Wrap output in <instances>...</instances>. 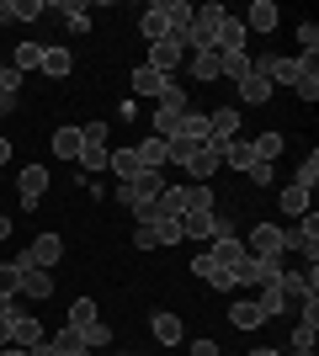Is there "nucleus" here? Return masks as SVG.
<instances>
[{
  "mask_svg": "<svg viewBox=\"0 0 319 356\" xmlns=\"http://www.w3.org/2000/svg\"><path fill=\"white\" fill-rule=\"evenodd\" d=\"M282 255H304L309 266H319V213L314 208L293 223V229H282Z\"/></svg>",
  "mask_w": 319,
  "mask_h": 356,
  "instance_id": "f257e3e1",
  "label": "nucleus"
},
{
  "mask_svg": "<svg viewBox=\"0 0 319 356\" xmlns=\"http://www.w3.org/2000/svg\"><path fill=\"white\" fill-rule=\"evenodd\" d=\"M218 22H224V6H192V22H186V54H213Z\"/></svg>",
  "mask_w": 319,
  "mask_h": 356,
  "instance_id": "f03ea898",
  "label": "nucleus"
},
{
  "mask_svg": "<svg viewBox=\"0 0 319 356\" xmlns=\"http://www.w3.org/2000/svg\"><path fill=\"white\" fill-rule=\"evenodd\" d=\"M245 255L261 261V266H282V229H277V223H256V229L245 234Z\"/></svg>",
  "mask_w": 319,
  "mask_h": 356,
  "instance_id": "7ed1b4c3",
  "label": "nucleus"
},
{
  "mask_svg": "<svg viewBox=\"0 0 319 356\" xmlns=\"http://www.w3.org/2000/svg\"><path fill=\"white\" fill-rule=\"evenodd\" d=\"M165 186H170V181L160 176V170H138L133 181H117V202H122V208H144V202H154Z\"/></svg>",
  "mask_w": 319,
  "mask_h": 356,
  "instance_id": "20e7f679",
  "label": "nucleus"
},
{
  "mask_svg": "<svg viewBox=\"0 0 319 356\" xmlns=\"http://www.w3.org/2000/svg\"><path fill=\"white\" fill-rule=\"evenodd\" d=\"M16 192H22V213H32L48 192V165H27V170L16 176Z\"/></svg>",
  "mask_w": 319,
  "mask_h": 356,
  "instance_id": "39448f33",
  "label": "nucleus"
},
{
  "mask_svg": "<svg viewBox=\"0 0 319 356\" xmlns=\"http://www.w3.org/2000/svg\"><path fill=\"white\" fill-rule=\"evenodd\" d=\"M245 38H250V32H245V22L224 11V22H218V38H213V54H218V59H229V54H245Z\"/></svg>",
  "mask_w": 319,
  "mask_h": 356,
  "instance_id": "423d86ee",
  "label": "nucleus"
},
{
  "mask_svg": "<svg viewBox=\"0 0 319 356\" xmlns=\"http://www.w3.org/2000/svg\"><path fill=\"white\" fill-rule=\"evenodd\" d=\"M144 64H149V70H160V74H176V70L186 64V48L170 43V38H160V43H149V59H144Z\"/></svg>",
  "mask_w": 319,
  "mask_h": 356,
  "instance_id": "0eeeda50",
  "label": "nucleus"
},
{
  "mask_svg": "<svg viewBox=\"0 0 319 356\" xmlns=\"http://www.w3.org/2000/svg\"><path fill=\"white\" fill-rule=\"evenodd\" d=\"M48 335H43V319H38V314H16L11 319V346H22V351H32V346H43Z\"/></svg>",
  "mask_w": 319,
  "mask_h": 356,
  "instance_id": "6e6552de",
  "label": "nucleus"
},
{
  "mask_svg": "<svg viewBox=\"0 0 319 356\" xmlns=\"http://www.w3.org/2000/svg\"><path fill=\"white\" fill-rule=\"evenodd\" d=\"M208 255H213L224 271H234V266L245 261V239H240V234H213V239H208Z\"/></svg>",
  "mask_w": 319,
  "mask_h": 356,
  "instance_id": "1a4fd4ad",
  "label": "nucleus"
},
{
  "mask_svg": "<svg viewBox=\"0 0 319 356\" xmlns=\"http://www.w3.org/2000/svg\"><path fill=\"white\" fill-rule=\"evenodd\" d=\"M192 181H213L218 176V144H197L192 154H186V165H181Z\"/></svg>",
  "mask_w": 319,
  "mask_h": 356,
  "instance_id": "9d476101",
  "label": "nucleus"
},
{
  "mask_svg": "<svg viewBox=\"0 0 319 356\" xmlns=\"http://www.w3.org/2000/svg\"><path fill=\"white\" fill-rule=\"evenodd\" d=\"M43 16H59L69 32H85V27H91V6H85V0H59V6H43Z\"/></svg>",
  "mask_w": 319,
  "mask_h": 356,
  "instance_id": "9b49d317",
  "label": "nucleus"
},
{
  "mask_svg": "<svg viewBox=\"0 0 319 356\" xmlns=\"http://www.w3.org/2000/svg\"><path fill=\"white\" fill-rule=\"evenodd\" d=\"M229 138H240V112L234 106L208 112V144H229Z\"/></svg>",
  "mask_w": 319,
  "mask_h": 356,
  "instance_id": "f8f14e48",
  "label": "nucleus"
},
{
  "mask_svg": "<svg viewBox=\"0 0 319 356\" xmlns=\"http://www.w3.org/2000/svg\"><path fill=\"white\" fill-rule=\"evenodd\" d=\"M27 255H32V266L54 271V266L64 261V239H59V234H38V239L27 245Z\"/></svg>",
  "mask_w": 319,
  "mask_h": 356,
  "instance_id": "ddd939ff",
  "label": "nucleus"
},
{
  "mask_svg": "<svg viewBox=\"0 0 319 356\" xmlns=\"http://www.w3.org/2000/svg\"><path fill=\"white\" fill-rule=\"evenodd\" d=\"M218 165H229V170H250L256 165V149H250V138H229V144H218Z\"/></svg>",
  "mask_w": 319,
  "mask_h": 356,
  "instance_id": "4468645a",
  "label": "nucleus"
},
{
  "mask_svg": "<svg viewBox=\"0 0 319 356\" xmlns=\"http://www.w3.org/2000/svg\"><path fill=\"white\" fill-rule=\"evenodd\" d=\"M192 271H197V277H202L208 287H218V293H234V271H224V266H218V261H213L208 250H202L197 261H192Z\"/></svg>",
  "mask_w": 319,
  "mask_h": 356,
  "instance_id": "2eb2a0df",
  "label": "nucleus"
},
{
  "mask_svg": "<svg viewBox=\"0 0 319 356\" xmlns=\"http://www.w3.org/2000/svg\"><path fill=\"white\" fill-rule=\"evenodd\" d=\"M229 325H234V330H261V325H266V314H261L256 298H234V303H229Z\"/></svg>",
  "mask_w": 319,
  "mask_h": 356,
  "instance_id": "dca6fc26",
  "label": "nucleus"
},
{
  "mask_svg": "<svg viewBox=\"0 0 319 356\" xmlns=\"http://www.w3.org/2000/svg\"><path fill=\"white\" fill-rule=\"evenodd\" d=\"M272 96H277V90H272V80H266V74H256V70H250V74L240 80V102H250V106H266Z\"/></svg>",
  "mask_w": 319,
  "mask_h": 356,
  "instance_id": "f3484780",
  "label": "nucleus"
},
{
  "mask_svg": "<svg viewBox=\"0 0 319 356\" xmlns=\"http://www.w3.org/2000/svg\"><path fill=\"white\" fill-rule=\"evenodd\" d=\"M277 16H282V11H277L272 0H256V6H250L240 22H245V32H272V27H277Z\"/></svg>",
  "mask_w": 319,
  "mask_h": 356,
  "instance_id": "a211bd4d",
  "label": "nucleus"
},
{
  "mask_svg": "<svg viewBox=\"0 0 319 356\" xmlns=\"http://www.w3.org/2000/svg\"><path fill=\"white\" fill-rule=\"evenodd\" d=\"M149 335L160 346H181V314H154V319H149Z\"/></svg>",
  "mask_w": 319,
  "mask_h": 356,
  "instance_id": "6ab92c4d",
  "label": "nucleus"
},
{
  "mask_svg": "<svg viewBox=\"0 0 319 356\" xmlns=\"http://www.w3.org/2000/svg\"><path fill=\"white\" fill-rule=\"evenodd\" d=\"M106 170L117 181H133L138 170H144V165H138V149H112V154H106Z\"/></svg>",
  "mask_w": 319,
  "mask_h": 356,
  "instance_id": "aec40b11",
  "label": "nucleus"
},
{
  "mask_svg": "<svg viewBox=\"0 0 319 356\" xmlns=\"http://www.w3.org/2000/svg\"><path fill=\"white\" fill-rule=\"evenodd\" d=\"M165 80H170V74L149 70V64H138V70H133V96H154V102H160V90H165Z\"/></svg>",
  "mask_w": 319,
  "mask_h": 356,
  "instance_id": "412c9836",
  "label": "nucleus"
},
{
  "mask_svg": "<svg viewBox=\"0 0 319 356\" xmlns=\"http://www.w3.org/2000/svg\"><path fill=\"white\" fill-rule=\"evenodd\" d=\"M176 197H181V208H186V213L213 208V186H208V181H186V186H176Z\"/></svg>",
  "mask_w": 319,
  "mask_h": 356,
  "instance_id": "4be33fe9",
  "label": "nucleus"
},
{
  "mask_svg": "<svg viewBox=\"0 0 319 356\" xmlns=\"http://www.w3.org/2000/svg\"><path fill=\"white\" fill-rule=\"evenodd\" d=\"M277 208H282V218H304L309 213V192L304 186H282V192H277Z\"/></svg>",
  "mask_w": 319,
  "mask_h": 356,
  "instance_id": "5701e85b",
  "label": "nucleus"
},
{
  "mask_svg": "<svg viewBox=\"0 0 319 356\" xmlns=\"http://www.w3.org/2000/svg\"><path fill=\"white\" fill-rule=\"evenodd\" d=\"M11 70H16V74L43 70V43H16V48H11Z\"/></svg>",
  "mask_w": 319,
  "mask_h": 356,
  "instance_id": "b1692460",
  "label": "nucleus"
},
{
  "mask_svg": "<svg viewBox=\"0 0 319 356\" xmlns=\"http://www.w3.org/2000/svg\"><path fill=\"white\" fill-rule=\"evenodd\" d=\"M106 154H112V149H106V144H80V176H101V170H106Z\"/></svg>",
  "mask_w": 319,
  "mask_h": 356,
  "instance_id": "393cba45",
  "label": "nucleus"
},
{
  "mask_svg": "<svg viewBox=\"0 0 319 356\" xmlns=\"http://www.w3.org/2000/svg\"><path fill=\"white\" fill-rule=\"evenodd\" d=\"M138 149V165H144V170H160V165H170V154H165V138H144V144H133Z\"/></svg>",
  "mask_w": 319,
  "mask_h": 356,
  "instance_id": "a878e982",
  "label": "nucleus"
},
{
  "mask_svg": "<svg viewBox=\"0 0 319 356\" xmlns=\"http://www.w3.org/2000/svg\"><path fill=\"white\" fill-rule=\"evenodd\" d=\"M186 74L202 80V86H213L218 80V54H186Z\"/></svg>",
  "mask_w": 319,
  "mask_h": 356,
  "instance_id": "bb28decb",
  "label": "nucleus"
},
{
  "mask_svg": "<svg viewBox=\"0 0 319 356\" xmlns=\"http://www.w3.org/2000/svg\"><path fill=\"white\" fill-rule=\"evenodd\" d=\"M293 96H298V102H319V70H314V59H304L298 80H293Z\"/></svg>",
  "mask_w": 319,
  "mask_h": 356,
  "instance_id": "cd10ccee",
  "label": "nucleus"
},
{
  "mask_svg": "<svg viewBox=\"0 0 319 356\" xmlns=\"http://www.w3.org/2000/svg\"><path fill=\"white\" fill-rule=\"evenodd\" d=\"M69 70H75V54H69V48H43V74L64 80Z\"/></svg>",
  "mask_w": 319,
  "mask_h": 356,
  "instance_id": "c85d7f7f",
  "label": "nucleus"
},
{
  "mask_svg": "<svg viewBox=\"0 0 319 356\" xmlns=\"http://www.w3.org/2000/svg\"><path fill=\"white\" fill-rule=\"evenodd\" d=\"M48 346H54V356H80V351H85V341H80V330H75V325L54 330V341H48Z\"/></svg>",
  "mask_w": 319,
  "mask_h": 356,
  "instance_id": "c756f323",
  "label": "nucleus"
},
{
  "mask_svg": "<svg viewBox=\"0 0 319 356\" xmlns=\"http://www.w3.org/2000/svg\"><path fill=\"white\" fill-rule=\"evenodd\" d=\"M314 341H319V314H298V325H293V346L314 351Z\"/></svg>",
  "mask_w": 319,
  "mask_h": 356,
  "instance_id": "7c9ffc66",
  "label": "nucleus"
},
{
  "mask_svg": "<svg viewBox=\"0 0 319 356\" xmlns=\"http://www.w3.org/2000/svg\"><path fill=\"white\" fill-rule=\"evenodd\" d=\"M54 154L59 160H80V128H54Z\"/></svg>",
  "mask_w": 319,
  "mask_h": 356,
  "instance_id": "2f4dec72",
  "label": "nucleus"
},
{
  "mask_svg": "<svg viewBox=\"0 0 319 356\" xmlns=\"http://www.w3.org/2000/svg\"><path fill=\"white\" fill-rule=\"evenodd\" d=\"M80 341H85V351H106V346H112V325H106V319H91V325L80 330Z\"/></svg>",
  "mask_w": 319,
  "mask_h": 356,
  "instance_id": "473e14b6",
  "label": "nucleus"
},
{
  "mask_svg": "<svg viewBox=\"0 0 319 356\" xmlns=\"http://www.w3.org/2000/svg\"><path fill=\"white\" fill-rule=\"evenodd\" d=\"M282 144H288V138H282V134H261V138H250V149H256V160H266V165H277V154H282Z\"/></svg>",
  "mask_w": 319,
  "mask_h": 356,
  "instance_id": "72a5a7b5",
  "label": "nucleus"
},
{
  "mask_svg": "<svg viewBox=\"0 0 319 356\" xmlns=\"http://www.w3.org/2000/svg\"><path fill=\"white\" fill-rule=\"evenodd\" d=\"M16 90H22V74L6 64V70H0V112H11V106H16Z\"/></svg>",
  "mask_w": 319,
  "mask_h": 356,
  "instance_id": "f704fd0d",
  "label": "nucleus"
},
{
  "mask_svg": "<svg viewBox=\"0 0 319 356\" xmlns=\"http://www.w3.org/2000/svg\"><path fill=\"white\" fill-rule=\"evenodd\" d=\"M293 186H304V192H314V186H319V154H314V149L298 160V181H293Z\"/></svg>",
  "mask_w": 319,
  "mask_h": 356,
  "instance_id": "c9c22d12",
  "label": "nucleus"
},
{
  "mask_svg": "<svg viewBox=\"0 0 319 356\" xmlns=\"http://www.w3.org/2000/svg\"><path fill=\"white\" fill-rule=\"evenodd\" d=\"M96 319V303L91 298H75V303H69V314H64V325H75V330H85Z\"/></svg>",
  "mask_w": 319,
  "mask_h": 356,
  "instance_id": "e433bc0d",
  "label": "nucleus"
},
{
  "mask_svg": "<svg viewBox=\"0 0 319 356\" xmlns=\"http://www.w3.org/2000/svg\"><path fill=\"white\" fill-rule=\"evenodd\" d=\"M218 74H229V80L240 86L245 74H250V54H229V59H218Z\"/></svg>",
  "mask_w": 319,
  "mask_h": 356,
  "instance_id": "4c0bfd02",
  "label": "nucleus"
},
{
  "mask_svg": "<svg viewBox=\"0 0 319 356\" xmlns=\"http://www.w3.org/2000/svg\"><path fill=\"white\" fill-rule=\"evenodd\" d=\"M176 122H181L176 106H154V138H170V134H176Z\"/></svg>",
  "mask_w": 319,
  "mask_h": 356,
  "instance_id": "58836bf2",
  "label": "nucleus"
},
{
  "mask_svg": "<svg viewBox=\"0 0 319 356\" xmlns=\"http://www.w3.org/2000/svg\"><path fill=\"white\" fill-rule=\"evenodd\" d=\"M48 0H11V22H38Z\"/></svg>",
  "mask_w": 319,
  "mask_h": 356,
  "instance_id": "ea45409f",
  "label": "nucleus"
},
{
  "mask_svg": "<svg viewBox=\"0 0 319 356\" xmlns=\"http://www.w3.org/2000/svg\"><path fill=\"white\" fill-rule=\"evenodd\" d=\"M22 314V298H11V303H0V346H11V319Z\"/></svg>",
  "mask_w": 319,
  "mask_h": 356,
  "instance_id": "a19ab883",
  "label": "nucleus"
},
{
  "mask_svg": "<svg viewBox=\"0 0 319 356\" xmlns=\"http://www.w3.org/2000/svg\"><path fill=\"white\" fill-rule=\"evenodd\" d=\"M154 234L160 245H181V218H154Z\"/></svg>",
  "mask_w": 319,
  "mask_h": 356,
  "instance_id": "79ce46f5",
  "label": "nucleus"
},
{
  "mask_svg": "<svg viewBox=\"0 0 319 356\" xmlns=\"http://www.w3.org/2000/svg\"><path fill=\"white\" fill-rule=\"evenodd\" d=\"M298 43H304V59L319 54V27H314V22H298Z\"/></svg>",
  "mask_w": 319,
  "mask_h": 356,
  "instance_id": "37998d69",
  "label": "nucleus"
},
{
  "mask_svg": "<svg viewBox=\"0 0 319 356\" xmlns=\"http://www.w3.org/2000/svg\"><path fill=\"white\" fill-rule=\"evenodd\" d=\"M245 181H250V186H272V181H277V170H272L266 160H256L250 170H245Z\"/></svg>",
  "mask_w": 319,
  "mask_h": 356,
  "instance_id": "c03bdc74",
  "label": "nucleus"
},
{
  "mask_svg": "<svg viewBox=\"0 0 319 356\" xmlns=\"http://www.w3.org/2000/svg\"><path fill=\"white\" fill-rule=\"evenodd\" d=\"M11 298H16V266L0 261V303H11Z\"/></svg>",
  "mask_w": 319,
  "mask_h": 356,
  "instance_id": "a18cd8bd",
  "label": "nucleus"
},
{
  "mask_svg": "<svg viewBox=\"0 0 319 356\" xmlns=\"http://www.w3.org/2000/svg\"><path fill=\"white\" fill-rule=\"evenodd\" d=\"M133 245H138V250H160V234H154V223H138V229H133Z\"/></svg>",
  "mask_w": 319,
  "mask_h": 356,
  "instance_id": "49530a36",
  "label": "nucleus"
},
{
  "mask_svg": "<svg viewBox=\"0 0 319 356\" xmlns=\"http://www.w3.org/2000/svg\"><path fill=\"white\" fill-rule=\"evenodd\" d=\"M186 356H224V351H218L213 341H192V346H186Z\"/></svg>",
  "mask_w": 319,
  "mask_h": 356,
  "instance_id": "de8ad7c7",
  "label": "nucleus"
},
{
  "mask_svg": "<svg viewBox=\"0 0 319 356\" xmlns=\"http://www.w3.org/2000/svg\"><path fill=\"white\" fill-rule=\"evenodd\" d=\"M6 160H11V138L0 134V165H6Z\"/></svg>",
  "mask_w": 319,
  "mask_h": 356,
  "instance_id": "09e8293b",
  "label": "nucleus"
},
{
  "mask_svg": "<svg viewBox=\"0 0 319 356\" xmlns=\"http://www.w3.org/2000/svg\"><path fill=\"white\" fill-rule=\"evenodd\" d=\"M27 356H54V346H48V341H43V346H32V351H27Z\"/></svg>",
  "mask_w": 319,
  "mask_h": 356,
  "instance_id": "8fccbe9b",
  "label": "nucleus"
},
{
  "mask_svg": "<svg viewBox=\"0 0 319 356\" xmlns=\"http://www.w3.org/2000/svg\"><path fill=\"white\" fill-rule=\"evenodd\" d=\"M0 239H11V218L6 213H0Z\"/></svg>",
  "mask_w": 319,
  "mask_h": 356,
  "instance_id": "3c124183",
  "label": "nucleus"
},
{
  "mask_svg": "<svg viewBox=\"0 0 319 356\" xmlns=\"http://www.w3.org/2000/svg\"><path fill=\"white\" fill-rule=\"evenodd\" d=\"M0 356H27V351H22V346H0Z\"/></svg>",
  "mask_w": 319,
  "mask_h": 356,
  "instance_id": "603ef678",
  "label": "nucleus"
},
{
  "mask_svg": "<svg viewBox=\"0 0 319 356\" xmlns=\"http://www.w3.org/2000/svg\"><path fill=\"white\" fill-rule=\"evenodd\" d=\"M250 356H282V351H272V346H266V351H250Z\"/></svg>",
  "mask_w": 319,
  "mask_h": 356,
  "instance_id": "864d4df0",
  "label": "nucleus"
},
{
  "mask_svg": "<svg viewBox=\"0 0 319 356\" xmlns=\"http://www.w3.org/2000/svg\"><path fill=\"white\" fill-rule=\"evenodd\" d=\"M6 64H11V59H6V54H0V70H6Z\"/></svg>",
  "mask_w": 319,
  "mask_h": 356,
  "instance_id": "5fc2aeb1",
  "label": "nucleus"
}]
</instances>
